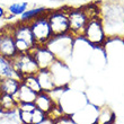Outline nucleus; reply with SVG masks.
I'll list each match as a JSON object with an SVG mask.
<instances>
[{
    "mask_svg": "<svg viewBox=\"0 0 124 124\" xmlns=\"http://www.w3.org/2000/svg\"><path fill=\"white\" fill-rule=\"evenodd\" d=\"M99 17L108 39H124V6L120 0L101 5Z\"/></svg>",
    "mask_w": 124,
    "mask_h": 124,
    "instance_id": "obj_1",
    "label": "nucleus"
},
{
    "mask_svg": "<svg viewBox=\"0 0 124 124\" xmlns=\"http://www.w3.org/2000/svg\"><path fill=\"white\" fill-rule=\"evenodd\" d=\"M11 31L18 53H30L36 46L30 24L20 23L17 20V23L11 25Z\"/></svg>",
    "mask_w": 124,
    "mask_h": 124,
    "instance_id": "obj_2",
    "label": "nucleus"
},
{
    "mask_svg": "<svg viewBox=\"0 0 124 124\" xmlns=\"http://www.w3.org/2000/svg\"><path fill=\"white\" fill-rule=\"evenodd\" d=\"M75 39V37L70 34L53 36L51 41L46 44V47L54 54L56 60L67 63V61L72 56Z\"/></svg>",
    "mask_w": 124,
    "mask_h": 124,
    "instance_id": "obj_3",
    "label": "nucleus"
},
{
    "mask_svg": "<svg viewBox=\"0 0 124 124\" xmlns=\"http://www.w3.org/2000/svg\"><path fill=\"white\" fill-rule=\"evenodd\" d=\"M82 39L94 47H103L106 44L108 39L105 34L101 17L89 19L85 32H84V35H82Z\"/></svg>",
    "mask_w": 124,
    "mask_h": 124,
    "instance_id": "obj_4",
    "label": "nucleus"
},
{
    "mask_svg": "<svg viewBox=\"0 0 124 124\" xmlns=\"http://www.w3.org/2000/svg\"><path fill=\"white\" fill-rule=\"evenodd\" d=\"M68 10L69 8H60V9H51L49 11L47 20H49L53 36L70 34Z\"/></svg>",
    "mask_w": 124,
    "mask_h": 124,
    "instance_id": "obj_5",
    "label": "nucleus"
},
{
    "mask_svg": "<svg viewBox=\"0 0 124 124\" xmlns=\"http://www.w3.org/2000/svg\"><path fill=\"white\" fill-rule=\"evenodd\" d=\"M47 14L36 18L30 24L36 46H46V44L53 37L52 31H51L49 20H47Z\"/></svg>",
    "mask_w": 124,
    "mask_h": 124,
    "instance_id": "obj_6",
    "label": "nucleus"
},
{
    "mask_svg": "<svg viewBox=\"0 0 124 124\" xmlns=\"http://www.w3.org/2000/svg\"><path fill=\"white\" fill-rule=\"evenodd\" d=\"M13 65L16 72L19 75L20 78H24L26 76L36 75L39 71V64L36 63L32 53H17L11 59Z\"/></svg>",
    "mask_w": 124,
    "mask_h": 124,
    "instance_id": "obj_7",
    "label": "nucleus"
},
{
    "mask_svg": "<svg viewBox=\"0 0 124 124\" xmlns=\"http://www.w3.org/2000/svg\"><path fill=\"white\" fill-rule=\"evenodd\" d=\"M69 26H70V35L75 39H82L86 26L89 22L88 16L86 15L82 7L79 8H69Z\"/></svg>",
    "mask_w": 124,
    "mask_h": 124,
    "instance_id": "obj_8",
    "label": "nucleus"
},
{
    "mask_svg": "<svg viewBox=\"0 0 124 124\" xmlns=\"http://www.w3.org/2000/svg\"><path fill=\"white\" fill-rule=\"evenodd\" d=\"M89 101L86 98V96L80 92H76L72 89H69V87L65 89V92L63 93L61 99L59 101V105L62 107L63 111H65L67 107H71L70 111V115L75 114L77 111H79L80 108H82L86 104H88Z\"/></svg>",
    "mask_w": 124,
    "mask_h": 124,
    "instance_id": "obj_9",
    "label": "nucleus"
},
{
    "mask_svg": "<svg viewBox=\"0 0 124 124\" xmlns=\"http://www.w3.org/2000/svg\"><path fill=\"white\" fill-rule=\"evenodd\" d=\"M15 39L13 36L11 25H7L0 28V54L6 58L13 59L17 54Z\"/></svg>",
    "mask_w": 124,
    "mask_h": 124,
    "instance_id": "obj_10",
    "label": "nucleus"
},
{
    "mask_svg": "<svg viewBox=\"0 0 124 124\" xmlns=\"http://www.w3.org/2000/svg\"><path fill=\"white\" fill-rule=\"evenodd\" d=\"M50 71L52 72L56 87H69L71 81V71L65 62L56 60L50 68Z\"/></svg>",
    "mask_w": 124,
    "mask_h": 124,
    "instance_id": "obj_11",
    "label": "nucleus"
},
{
    "mask_svg": "<svg viewBox=\"0 0 124 124\" xmlns=\"http://www.w3.org/2000/svg\"><path fill=\"white\" fill-rule=\"evenodd\" d=\"M98 112H99V107L88 103L71 116L77 124H96Z\"/></svg>",
    "mask_w": 124,
    "mask_h": 124,
    "instance_id": "obj_12",
    "label": "nucleus"
},
{
    "mask_svg": "<svg viewBox=\"0 0 124 124\" xmlns=\"http://www.w3.org/2000/svg\"><path fill=\"white\" fill-rule=\"evenodd\" d=\"M39 69H50L56 61L55 56L46 46H35L31 51Z\"/></svg>",
    "mask_w": 124,
    "mask_h": 124,
    "instance_id": "obj_13",
    "label": "nucleus"
},
{
    "mask_svg": "<svg viewBox=\"0 0 124 124\" xmlns=\"http://www.w3.org/2000/svg\"><path fill=\"white\" fill-rule=\"evenodd\" d=\"M36 77H37L42 92L50 93L56 87L54 78L50 69H39V71L36 73Z\"/></svg>",
    "mask_w": 124,
    "mask_h": 124,
    "instance_id": "obj_14",
    "label": "nucleus"
},
{
    "mask_svg": "<svg viewBox=\"0 0 124 124\" xmlns=\"http://www.w3.org/2000/svg\"><path fill=\"white\" fill-rule=\"evenodd\" d=\"M5 78H17L22 80L19 75L17 73L15 68H14L11 59L0 54V79Z\"/></svg>",
    "mask_w": 124,
    "mask_h": 124,
    "instance_id": "obj_15",
    "label": "nucleus"
},
{
    "mask_svg": "<svg viewBox=\"0 0 124 124\" xmlns=\"http://www.w3.org/2000/svg\"><path fill=\"white\" fill-rule=\"evenodd\" d=\"M34 104H35L37 109H39V111L44 112L45 114H47L51 111V108L55 105V103H54V101L52 99V97H51V95L49 93L41 92L36 95Z\"/></svg>",
    "mask_w": 124,
    "mask_h": 124,
    "instance_id": "obj_16",
    "label": "nucleus"
},
{
    "mask_svg": "<svg viewBox=\"0 0 124 124\" xmlns=\"http://www.w3.org/2000/svg\"><path fill=\"white\" fill-rule=\"evenodd\" d=\"M50 11L49 8L46 7H33V8H28L25 13L19 17L18 22L20 23H26V24H31L33 20H35L36 18L46 15Z\"/></svg>",
    "mask_w": 124,
    "mask_h": 124,
    "instance_id": "obj_17",
    "label": "nucleus"
},
{
    "mask_svg": "<svg viewBox=\"0 0 124 124\" xmlns=\"http://www.w3.org/2000/svg\"><path fill=\"white\" fill-rule=\"evenodd\" d=\"M22 80L17 78H5L0 79V94H7L15 96L19 88Z\"/></svg>",
    "mask_w": 124,
    "mask_h": 124,
    "instance_id": "obj_18",
    "label": "nucleus"
},
{
    "mask_svg": "<svg viewBox=\"0 0 124 124\" xmlns=\"http://www.w3.org/2000/svg\"><path fill=\"white\" fill-rule=\"evenodd\" d=\"M18 101L11 95L0 94V115L17 111Z\"/></svg>",
    "mask_w": 124,
    "mask_h": 124,
    "instance_id": "obj_19",
    "label": "nucleus"
},
{
    "mask_svg": "<svg viewBox=\"0 0 124 124\" xmlns=\"http://www.w3.org/2000/svg\"><path fill=\"white\" fill-rule=\"evenodd\" d=\"M36 95H37V93H35L34 90L28 88L26 85H24L22 82L14 97L16 98V101L18 103H34Z\"/></svg>",
    "mask_w": 124,
    "mask_h": 124,
    "instance_id": "obj_20",
    "label": "nucleus"
},
{
    "mask_svg": "<svg viewBox=\"0 0 124 124\" xmlns=\"http://www.w3.org/2000/svg\"><path fill=\"white\" fill-rule=\"evenodd\" d=\"M96 124H115L114 113L108 106L99 107Z\"/></svg>",
    "mask_w": 124,
    "mask_h": 124,
    "instance_id": "obj_21",
    "label": "nucleus"
},
{
    "mask_svg": "<svg viewBox=\"0 0 124 124\" xmlns=\"http://www.w3.org/2000/svg\"><path fill=\"white\" fill-rule=\"evenodd\" d=\"M28 9V2L27 1H17V2L10 3L7 7L6 13L9 14L10 17H20L26 10Z\"/></svg>",
    "mask_w": 124,
    "mask_h": 124,
    "instance_id": "obj_22",
    "label": "nucleus"
},
{
    "mask_svg": "<svg viewBox=\"0 0 124 124\" xmlns=\"http://www.w3.org/2000/svg\"><path fill=\"white\" fill-rule=\"evenodd\" d=\"M22 82L24 85H26L28 88H31L32 90H34L35 93H41L42 89H41V86H39V82L37 80V77L36 75H32V76H26L22 78Z\"/></svg>",
    "mask_w": 124,
    "mask_h": 124,
    "instance_id": "obj_23",
    "label": "nucleus"
},
{
    "mask_svg": "<svg viewBox=\"0 0 124 124\" xmlns=\"http://www.w3.org/2000/svg\"><path fill=\"white\" fill-rule=\"evenodd\" d=\"M0 124H22L18 117V111L0 115Z\"/></svg>",
    "mask_w": 124,
    "mask_h": 124,
    "instance_id": "obj_24",
    "label": "nucleus"
},
{
    "mask_svg": "<svg viewBox=\"0 0 124 124\" xmlns=\"http://www.w3.org/2000/svg\"><path fill=\"white\" fill-rule=\"evenodd\" d=\"M63 115H65L64 111L62 109V107L59 104H55L52 108H51V111L46 114V116H47V118H49L50 121L55 122V121H58L59 118H61Z\"/></svg>",
    "mask_w": 124,
    "mask_h": 124,
    "instance_id": "obj_25",
    "label": "nucleus"
},
{
    "mask_svg": "<svg viewBox=\"0 0 124 124\" xmlns=\"http://www.w3.org/2000/svg\"><path fill=\"white\" fill-rule=\"evenodd\" d=\"M46 118H47V116L45 113L37 109V108H35L32 112V124H39L43 121H45Z\"/></svg>",
    "mask_w": 124,
    "mask_h": 124,
    "instance_id": "obj_26",
    "label": "nucleus"
},
{
    "mask_svg": "<svg viewBox=\"0 0 124 124\" xmlns=\"http://www.w3.org/2000/svg\"><path fill=\"white\" fill-rule=\"evenodd\" d=\"M18 117L22 124H32V112L18 111Z\"/></svg>",
    "mask_w": 124,
    "mask_h": 124,
    "instance_id": "obj_27",
    "label": "nucleus"
},
{
    "mask_svg": "<svg viewBox=\"0 0 124 124\" xmlns=\"http://www.w3.org/2000/svg\"><path fill=\"white\" fill-rule=\"evenodd\" d=\"M36 108L34 103H18V111H24V112H33Z\"/></svg>",
    "mask_w": 124,
    "mask_h": 124,
    "instance_id": "obj_28",
    "label": "nucleus"
},
{
    "mask_svg": "<svg viewBox=\"0 0 124 124\" xmlns=\"http://www.w3.org/2000/svg\"><path fill=\"white\" fill-rule=\"evenodd\" d=\"M54 124H77L75 122V120L72 118V116L71 115H63L61 118H59L58 121H55V122H53Z\"/></svg>",
    "mask_w": 124,
    "mask_h": 124,
    "instance_id": "obj_29",
    "label": "nucleus"
},
{
    "mask_svg": "<svg viewBox=\"0 0 124 124\" xmlns=\"http://www.w3.org/2000/svg\"><path fill=\"white\" fill-rule=\"evenodd\" d=\"M5 16H6V9L2 8V6H0V19L5 18Z\"/></svg>",
    "mask_w": 124,
    "mask_h": 124,
    "instance_id": "obj_30",
    "label": "nucleus"
},
{
    "mask_svg": "<svg viewBox=\"0 0 124 124\" xmlns=\"http://www.w3.org/2000/svg\"><path fill=\"white\" fill-rule=\"evenodd\" d=\"M39 124H54V123H53V122H52V121H50L49 118H46L45 121H43V122H42V123H39Z\"/></svg>",
    "mask_w": 124,
    "mask_h": 124,
    "instance_id": "obj_31",
    "label": "nucleus"
},
{
    "mask_svg": "<svg viewBox=\"0 0 124 124\" xmlns=\"http://www.w3.org/2000/svg\"><path fill=\"white\" fill-rule=\"evenodd\" d=\"M120 2H121L122 5H123V6H124V0H120Z\"/></svg>",
    "mask_w": 124,
    "mask_h": 124,
    "instance_id": "obj_32",
    "label": "nucleus"
}]
</instances>
